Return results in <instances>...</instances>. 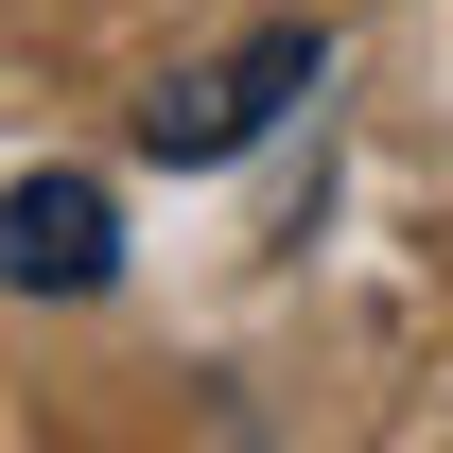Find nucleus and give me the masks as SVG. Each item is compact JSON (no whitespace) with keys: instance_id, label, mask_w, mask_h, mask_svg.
Instances as JSON below:
<instances>
[{"instance_id":"obj_1","label":"nucleus","mask_w":453,"mask_h":453,"mask_svg":"<svg viewBox=\"0 0 453 453\" xmlns=\"http://www.w3.org/2000/svg\"><path fill=\"white\" fill-rule=\"evenodd\" d=\"M314 35H226V53H192V70H157V88H140V157H174V174H210V157H244V140H262V122L280 105H314Z\"/></svg>"},{"instance_id":"obj_2","label":"nucleus","mask_w":453,"mask_h":453,"mask_svg":"<svg viewBox=\"0 0 453 453\" xmlns=\"http://www.w3.org/2000/svg\"><path fill=\"white\" fill-rule=\"evenodd\" d=\"M0 280H18V296H105L122 280L105 174H18V192H0Z\"/></svg>"}]
</instances>
